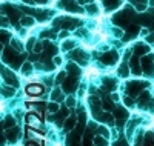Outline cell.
I'll return each mask as SVG.
<instances>
[{
    "label": "cell",
    "mask_w": 154,
    "mask_h": 146,
    "mask_svg": "<svg viewBox=\"0 0 154 146\" xmlns=\"http://www.w3.org/2000/svg\"><path fill=\"white\" fill-rule=\"evenodd\" d=\"M6 140L9 141V143H16L17 140H19V137H20V129L17 128V126H14V128H9L8 131H6Z\"/></svg>",
    "instance_id": "obj_1"
},
{
    "label": "cell",
    "mask_w": 154,
    "mask_h": 146,
    "mask_svg": "<svg viewBox=\"0 0 154 146\" xmlns=\"http://www.w3.org/2000/svg\"><path fill=\"white\" fill-rule=\"evenodd\" d=\"M43 89H45L43 86L32 83V85H28L26 86V94H29V96H40L42 92H43Z\"/></svg>",
    "instance_id": "obj_2"
},
{
    "label": "cell",
    "mask_w": 154,
    "mask_h": 146,
    "mask_svg": "<svg viewBox=\"0 0 154 146\" xmlns=\"http://www.w3.org/2000/svg\"><path fill=\"white\" fill-rule=\"evenodd\" d=\"M26 122H28V125H29V126H32V128H37V129L42 126L40 118H38V117H35L34 114H28V115H26Z\"/></svg>",
    "instance_id": "obj_3"
},
{
    "label": "cell",
    "mask_w": 154,
    "mask_h": 146,
    "mask_svg": "<svg viewBox=\"0 0 154 146\" xmlns=\"http://www.w3.org/2000/svg\"><path fill=\"white\" fill-rule=\"evenodd\" d=\"M75 85H77V78L75 77H68V80L65 82V92H71L75 89Z\"/></svg>",
    "instance_id": "obj_4"
},
{
    "label": "cell",
    "mask_w": 154,
    "mask_h": 146,
    "mask_svg": "<svg viewBox=\"0 0 154 146\" xmlns=\"http://www.w3.org/2000/svg\"><path fill=\"white\" fill-rule=\"evenodd\" d=\"M136 52L139 56H146V54H149V46L146 45V43H137L136 45Z\"/></svg>",
    "instance_id": "obj_5"
},
{
    "label": "cell",
    "mask_w": 154,
    "mask_h": 146,
    "mask_svg": "<svg viewBox=\"0 0 154 146\" xmlns=\"http://www.w3.org/2000/svg\"><path fill=\"white\" fill-rule=\"evenodd\" d=\"M34 23H35V20H34V17H31V16H25V17L20 19V25L23 26V28H32Z\"/></svg>",
    "instance_id": "obj_6"
},
{
    "label": "cell",
    "mask_w": 154,
    "mask_h": 146,
    "mask_svg": "<svg viewBox=\"0 0 154 146\" xmlns=\"http://www.w3.org/2000/svg\"><path fill=\"white\" fill-rule=\"evenodd\" d=\"M11 46H12V49L14 51H17V52H23V49H26V46H25L20 40H17V38H11Z\"/></svg>",
    "instance_id": "obj_7"
},
{
    "label": "cell",
    "mask_w": 154,
    "mask_h": 146,
    "mask_svg": "<svg viewBox=\"0 0 154 146\" xmlns=\"http://www.w3.org/2000/svg\"><path fill=\"white\" fill-rule=\"evenodd\" d=\"M51 100L53 102H62V100H65V97H63V91L62 89H59V88H56L54 91H53V94H51Z\"/></svg>",
    "instance_id": "obj_8"
},
{
    "label": "cell",
    "mask_w": 154,
    "mask_h": 146,
    "mask_svg": "<svg viewBox=\"0 0 154 146\" xmlns=\"http://www.w3.org/2000/svg\"><path fill=\"white\" fill-rule=\"evenodd\" d=\"M75 48V42L74 40H65L62 45H60V49L63 51V52H68V51H71V49H74Z\"/></svg>",
    "instance_id": "obj_9"
},
{
    "label": "cell",
    "mask_w": 154,
    "mask_h": 146,
    "mask_svg": "<svg viewBox=\"0 0 154 146\" xmlns=\"http://www.w3.org/2000/svg\"><path fill=\"white\" fill-rule=\"evenodd\" d=\"M31 72H32V65H31L29 62H25V63L22 65V74H23L25 77H28Z\"/></svg>",
    "instance_id": "obj_10"
},
{
    "label": "cell",
    "mask_w": 154,
    "mask_h": 146,
    "mask_svg": "<svg viewBox=\"0 0 154 146\" xmlns=\"http://www.w3.org/2000/svg\"><path fill=\"white\" fill-rule=\"evenodd\" d=\"M85 11L88 12V14H91V16H97V12H99V6H97L96 3H89V5H86Z\"/></svg>",
    "instance_id": "obj_11"
},
{
    "label": "cell",
    "mask_w": 154,
    "mask_h": 146,
    "mask_svg": "<svg viewBox=\"0 0 154 146\" xmlns=\"http://www.w3.org/2000/svg\"><path fill=\"white\" fill-rule=\"evenodd\" d=\"M117 72H119L120 77H128L130 75V66H128L126 63H122V66L117 69Z\"/></svg>",
    "instance_id": "obj_12"
},
{
    "label": "cell",
    "mask_w": 154,
    "mask_h": 146,
    "mask_svg": "<svg viewBox=\"0 0 154 146\" xmlns=\"http://www.w3.org/2000/svg\"><path fill=\"white\" fill-rule=\"evenodd\" d=\"M35 38L34 37H28V40H26V43H25V46H26V51H29V52H32L34 51V46H35Z\"/></svg>",
    "instance_id": "obj_13"
},
{
    "label": "cell",
    "mask_w": 154,
    "mask_h": 146,
    "mask_svg": "<svg viewBox=\"0 0 154 146\" xmlns=\"http://www.w3.org/2000/svg\"><path fill=\"white\" fill-rule=\"evenodd\" d=\"M74 126H75V118H74V117H68L66 120H65V128H66L68 131H72Z\"/></svg>",
    "instance_id": "obj_14"
},
{
    "label": "cell",
    "mask_w": 154,
    "mask_h": 146,
    "mask_svg": "<svg viewBox=\"0 0 154 146\" xmlns=\"http://www.w3.org/2000/svg\"><path fill=\"white\" fill-rule=\"evenodd\" d=\"M48 111H49L51 114H57V112H59V103H57V102H51V103L48 105Z\"/></svg>",
    "instance_id": "obj_15"
},
{
    "label": "cell",
    "mask_w": 154,
    "mask_h": 146,
    "mask_svg": "<svg viewBox=\"0 0 154 146\" xmlns=\"http://www.w3.org/2000/svg\"><path fill=\"white\" fill-rule=\"evenodd\" d=\"M106 137H100V135H97V137H94V144L96 146H106V140H105Z\"/></svg>",
    "instance_id": "obj_16"
},
{
    "label": "cell",
    "mask_w": 154,
    "mask_h": 146,
    "mask_svg": "<svg viewBox=\"0 0 154 146\" xmlns=\"http://www.w3.org/2000/svg\"><path fill=\"white\" fill-rule=\"evenodd\" d=\"M111 31H112V35H114V37H117V38H122V37L125 35L123 29H120V28H116V26H112Z\"/></svg>",
    "instance_id": "obj_17"
},
{
    "label": "cell",
    "mask_w": 154,
    "mask_h": 146,
    "mask_svg": "<svg viewBox=\"0 0 154 146\" xmlns=\"http://www.w3.org/2000/svg\"><path fill=\"white\" fill-rule=\"evenodd\" d=\"M2 94H3V96H6V97H12V96H14V89H12L11 86H3Z\"/></svg>",
    "instance_id": "obj_18"
},
{
    "label": "cell",
    "mask_w": 154,
    "mask_h": 146,
    "mask_svg": "<svg viewBox=\"0 0 154 146\" xmlns=\"http://www.w3.org/2000/svg\"><path fill=\"white\" fill-rule=\"evenodd\" d=\"M3 123H5L3 126L8 128V129L9 128H14V125H16V122H14V118H12V117H6L5 120H3Z\"/></svg>",
    "instance_id": "obj_19"
},
{
    "label": "cell",
    "mask_w": 154,
    "mask_h": 146,
    "mask_svg": "<svg viewBox=\"0 0 154 146\" xmlns=\"http://www.w3.org/2000/svg\"><path fill=\"white\" fill-rule=\"evenodd\" d=\"M60 40H66V37H69V31H66V29H63V31H60L59 32V35H57Z\"/></svg>",
    "instance_id": "obj_20"
},
{
    "label": "cell",
    "mask_w": 154,
    "mask_h": 146,
    "mask_svg": "<svg viewBox=\"0 0 154 146\" xmlns=\"http://www.w3.org/2000/svg\"><path fill=\"white\" fill-rule=\"evenodd\" d=\"M32 52H35V54H40V52H43V43H35V46H34V51Z\"/></svg>",
    "instance_id": "obj_21"
},
{
    "label": "cell",
    "mask_w": 154,
    "mask_h": 146,
    "mask_svg": "<svg viewBox=\"0 0 154 146\" xmlns=\"http://www.w3.org/2000/svg\"><path fill=\"white\" fill-rule=\"evenodd\" d=\"M63 80H65V72L60 71V72L57 74V77H56V83H57V85H60Z\"/></svg>",
    "instance_id": "obj_22"
},
{
    "label": "cell",
    "mask_w": 154,
    "mask_h": 146,
    "mask_svg": "<svg viewBox=\"0 0 154 146\" xmlns=\"http://www.w3.org/2000/svg\"><path fill=\"white\" fill-rule=\"evenodd\" d=\"M97 131L100 132V134H102V135H105L106 138L109 137V131H108L106 128H103V126H99V128H97Z\"/></svg>",
    "instance_id": "obj_23"
},
{
    "label": "cell",
    "mask_w": 154,
    "mask_h": 146,
    "mask_svg": "<svg viewBox=\"0 0 154 146\" xmlns=\"http://www.w3.org/2000/svg\"><path fill=\"white\" fill-rule=\"evenodd\" d=\"M116 117H119V118H125V117H126V114H125V109H123V108L116 109Z\"/></svg>",
    "instance_id": "obj_24"
},
{
    "label": "cell",
    "mask_w": 154,
    "mask_h": 146,
    "mask_svg": "<svg viewBox=\"0 0 154 146\" xmlns=\"http://www.w3.org/2000/svg\"><path fill=\"white\" fill-rule=\"evenodd\" d=\"M123 103H125L126 106H130V108H133V106H134V100H133L131 97H125V99H123Z\"/></svg>",
    "instance_id": "obj_25"
},
{
    "label": "cell",
    "mask_w": 154,
    "mask_h": 146,
    "mask_svg": "<svg viewBox=\"0 0 154 146\" xmlns=\"http://www.w3.org/2000/svg\"><path fill=\"white\" fill-rule=\"evenodd\" d=\"M62 62H63V60H62V57H60V56H54V57H53V63H54L56 66H60V65H62Z\"/></svg>",
    "instance_id": "obj_26"
},
{
    "label": "cell",
    "mask_w": 154,
    "mask_h": 146,
    "mask_svg": "<svg viewBox=\"0 0 154 146\" xmlns=\"http://www.w3.org/2000/svg\"><path fill=\"white\" fill-rule=\"evenodd\" d=\"M66 105L69 106V108H74V106H75V100H74L72 97H68V99H66Z\"/></svg>",
    "instance_id": "obj_27"
},
{
    "label": "cell",
    "mask_w": 154,
    "mask_h": 146,
    "mask_svg": "<svg viewBox=\"0 0 154 146\" xmlns=\"http://www.w3.org/2000/svg\"><path fill=\"white\" fill-rule=\"evenodd\" d=\"M28 134L29 135H32V137H38V138H43L40 134H38V132H35V131H32V129H28Z\"/></svg>",
    "instance_id": "obj_28"
},
{
    "label": "cell",
    "mask_w": 154,
    "mask_h": 146,
    "mask_svg": "<svg viewBox=\"0 0 154 146\" xmlns=\"http://www.w3.org/2000/svg\"><path fill=\"white\" fill-rule=\"evenodd\" d=\"M146 43H148V45L154 43V35H152V34H148V35H146Z\"/></svg>",
    "instance_id": "obj_29"
},
{
    "label": "cell",
    "mask_w": 154,
    "mask_h": 146,
    "mask_svg": "<svg viewBox=\"0 0 154 146\" xmlns=\"http://www.w3.org/2000/svg\"><path fill=\"white\" fill-rule=\"evenodd\" d=\"M8 25H9V20L5 19V16L2 17V28H8Z\"/></svg>",
    "instance_id": "obj_30"
},
{
    "label": "cell",
    "mask_w": 154,
    "mask_h": 146,
    "mask_svg": "<svg viewBox=\"0 0 154 146\" xmlns=\"http://www.w3.org/2000/svg\"><path fill=\"white\" fill-rule=\"evenodd\" d=\"M111 97H112V102H119V100H120V97H119V94H112Z\"/></svg>",
    "instance_id": "obj_31"
},
{
    "label": "cell",
    "mask_w": 154,
    "mask_h": 146,
    "mask_svg": "<svg viewBox=\"0 0 154 146\" xmlns=\"http://www.w3.org/2000/svg\"><path fill=\"white\" fill-rule=\"evenodd\" d=\"M114 146H128L125 141H117V143H114Z\"/></svg>",
    "instance_id": "obj_32"
},
{
    "label": "cell",
    "mask_w": 154,
    "mask_h": 146,
    "mask_svg": "<svg viewBox=\"0 0 154 146\" xmlns=\"http://www.w3.org/2000/svg\"><path fill=\"white\" fill-rule=\"evenodd\" d=\"M86 3H94V0H85Z\"/></svg>",
    "instance_id": "obj_33"
},
{
    "label": "cell",
    "mask_w": 154,
    "mask_h": 146,
    "mask_svg": "<svg viewBox=\"0 0 154 146\" xmlns=\"http://www.w3.org/2000/svg\"><path fill=\"white\" fill-rule=\"evenodd\" d=\"M26 146H37V144H35V143H28Z\"/></svg>",
    "instance_id": "obj_34"
}]
</instances>
